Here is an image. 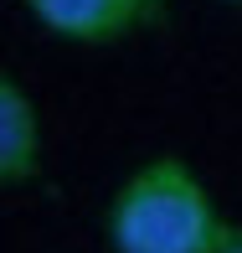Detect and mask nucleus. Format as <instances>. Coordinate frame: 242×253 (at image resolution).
Here are the masks:
<instances>
[{"mask_svg": "<svg viewBox=\"0 0 242 253\" xmlns=\"http://www.w3.org/2000/svg\"><path fill=\"white\" fill-rule=\"evenodd\" d=\"M227 233L211 186L186 155L144 160L108 202L113 253H216Z\"/></svg>", "mask_w": 242, "mask_h": 253, "instance_id": "obj_1", "label": "nucleus"}, {"mask_svg": "<svg viewBox=\"0 0 242 253\" xmlns=\"http://www.w3.org/2000/svg\"><path fill=\"white\" fill-rule=\"evenodd\" d=\"M41 170V114L10 73H0V186H21Z\"/></svg>", "mask_w": 242, "mask_h": 253, "instance_id": "obj_3", "label": "nucleus"}, {"mask_svg": "<svg viewBox=\"0 0 242 253\" xmlns=\"http://www.w3.org/2000/svg\"><path fill=\"white\" fill-rule=\"evenodd\" d=\"M216 253H242V227H232V233H227V243L216 248Z\"/></svg>", "mask_w": 242, "mask_h": 253, "instance_id": "obj_4", "label": "nucleus"}, {"mask_svg": "<svg viewBox=\"0 0 242 253\" xmlns=\"http://www.w3.org/2000/svg\"><path fill=\"white\" fill-rule=\"evenodd\" d=\"M31 21L72 47H119L165 16L170 0H21Z\"/></svg>", "mask_w": 242, "mask_h": 253, "instance_id": "obj_2", "label": "nucleus"}, {"mask_svg": "<svg viewBox=\"0 0 242 253\" xmlns=\"http://www.w3.org/2000/svg\"><path fill=\"white\" fill-rule=\"evenodd\" d=\"M227 5H242V0H227Z\"/></svg>", "mask_w": 242, "mask_h": 253, "instance_id": "obj_5", "label": "nucleus"}]
</instances>
